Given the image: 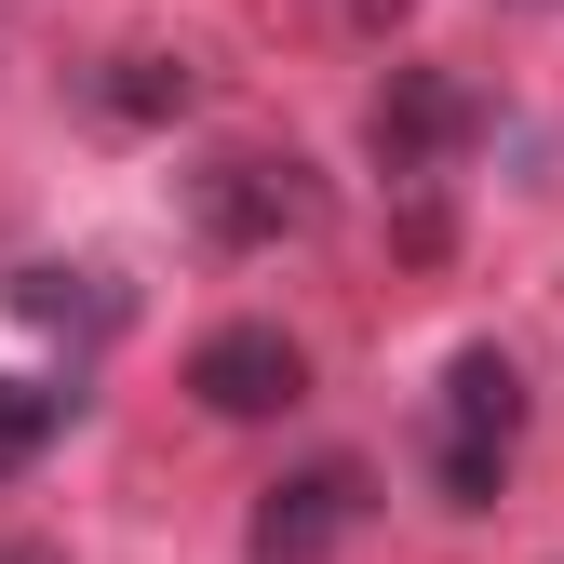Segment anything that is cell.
Wrapping results in <instances>:
<instances>
[{
	"label": "cell",
	"mask_w": 564,
	"mask_h": 564,
	"mask_svg": "<svg viewBox=\"0 0 564 564\" xmlns=\"http://www.w3.org/2000/svg\"><path fill=\"white\" fill-rule=\"evenodd\" d=\"M511 457H524V364L498 336H470L444 364V403H431V484H444V511H498L511 498Z\"/></svg>",
	"instance_id": "6da1fadb"
},
{
	"label": "cell",
	"mask_w": 564,
	"mask_h": 564,
	"mask_svg": "<svg viewBox=\"0 0 564 564\" xmlns=\"http://www.w3.org/2000/svg\"><path fill=\"white\" fill-rule=\"evenodd\" d=\"M188 229L216 242V256H282V242L323 229V175L296 149H216V162L188 175Z\"/></svg>",
	"instance_id": "7a4b0ae2"
},
{
	"label": "cell",
	"mask_w": 564,
	"mask_h": 564,
	"mask_svg": "<svg viewBox=\"0 0 564 564\" xmlns=\"http://www.w3.org/2000/svg\"><path fill=\"white\" fill-rule=\"evenodd\" d=\"M470 134H484V95L457 82V67H390L377 82V108H364V149H377V175L390 188H444L457 162H470Z\"/></svg>",
	"instance_id": "3957f363"
},
{
	"label": "cell",
	"mask_w": 564,
	"mask_h": 564,
	"mask_svg": "<svg viewBox=\"0 0 564 564\" xmlns=\"http://www.w3.org/2000/svg\"><path fill=\"white\" fill-rule=\"evenodd\" d=\"M364 511H377L364 457H310V470H282L269 498H256V524H242V564H336L349 538H364Z\"/></svg>",
	"instance_id": "277c9868"
},
{
	"label": "cell",
	"mask_w": 564,
	"mask_h": 564,
	"mask_svg": "<svg viewBox=\"0 0 564 564\" xmlns=\"http://www.w3.org/2000/svg\"><path fill=\"white\" fill-rule=\"evenodd\" d=\"M188 403L202 416H296L310 403V349L282 336V323H216L188 349Z\"/></svg>",
	"instance_id": "5b68a950"
},
{
	"label": "cell",
	"mask_w": 564,
	"mask_h": 564,
	"mask_svg": "<svg viewBox=\"0 0 564 564\" xmlns=\"http://www.w3.org/2000/svg\"><path fill=\"white\" fill-rule=\"evenodd\" d=\"M188 95H202L188 54H108V82H95L108 121H188Z\"/></svg>",
	"instance_id": "8992f818"
},
{
	"label": "cell",
	"mask_w": 564,
	"mask_h": 564,
	"mask_svg": "<svg viewBox=\"0 0 564 564\" xmlns=\"http://www.w3.org/2000/svg\"><path fill=\"white\" fill-rule=\"evenodd\" d=\"M54 431H67V390H41V377H0V484H28V470L54 457Z\"/></svg>",
	"instance_id": "52a82bcc"
},
{
	"label": "cell",
	"mask_w": 564,
	"mask_h": 564,
	"mask_svg": "<svg viewBox=\"0 0 564 564\" xmlns=\"http://www.w3.org/2000/svg\"><path fill=\"white\" fill-rule=\"evenodd\" d=\"M14 310H28V323H121L108 269H14Z\"/></svg>",
	"instance_id": "ba28073f"
},
{
	"label": "cell",
	"mask_w": 564,
	"mask_h": 564,
	"mask_svg": "<svg viewBox=\"0 0 564 564\" xmlns=\"http://www.w3.org/2000/svg\"><path fill=\"white\" fill-rule=\"evenodd\" d=\"M336 14H364V28H390V14H403V0H336Z\"/></svg>",
	"instance_id": "9c48e42d"
}]
</instances>
